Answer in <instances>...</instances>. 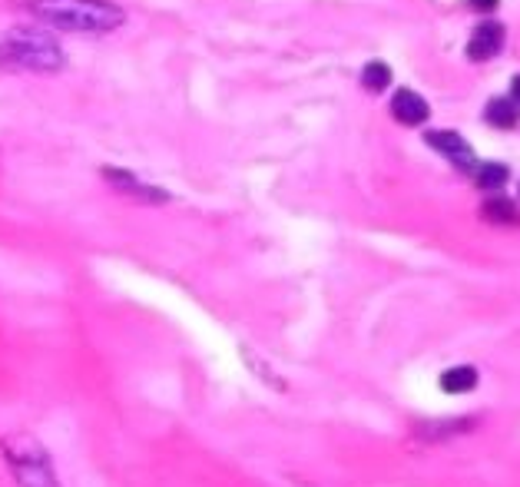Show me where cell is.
Returning a JSON list of instances; mask_svg holds the SVG:
<instances>
[{
	"mask_svg": "<svg viewBox=\"0 0 520 487\" xmlns=\"http://www.w3.org/2000/svg\"><path fill=\"white\" fill-rule=\"evenodd\" d=\"M30 14L53 30L70 34H110L123 27L126 14L110 0H30Z\"/></svg>",
	"mask_w": 520,
	"mask_h": 487,
	"instance_id": "obj_1",
	"label": "cell"
},
{
	"mask_svg": "<svg viewBox=\"0 0 520 487\" xmlns=\"http://www.w3.org/2000/svg\"><path fill=\"white\" fill-rule=\"evenodd\" d=\"M67 67L60 40L44 27H14L0 40V70L7 73H57Z\"/></svg>",
	"mask_w": 520,
	"mask_h": 487,
	"instance_id": "obj_2",
	"label": "cell"
},
{
	"mask_svg": "<svg viewBox=\"0 0 520 487\" xmlns=\"http://www.w3.org/2000/svg\"><path fill=\"white\" fill-rule=\"evenodd\" d=\"M0 454H4L10 478H14L17 487H60L50 451L34 434H24V431L7 434V438L0 441Z\"/></svg>",
	"mask_w": 520,
	"mask_h": 487,
	"instance_id": "obj_3",
	"label": "cell"
},
{
	"mask_svg": "<svg viewBox=\"0 0 520 487\" xmlns=\"http://www.w3.org/2000/svg\"><path fill=\"white\" fill-rule=\"evenodd\" d=\"M103 179L116 189V193L130 196V199H136V203H166L163 189L143 183V179H136L133 173H126V169H110V166H106L103 169Z\"/></svg>",
	"mask_w": 520,
	"mask_h": 487,
	"instance_id": "obj_4",
	"label": "cell"
},
{
	"mask_svg": "<svg viewBox=\"0 0 520 487\" xmlns=\"http://www.w3.org/2000/svg\"><path fill=\"white\" fill-rule=\"evenodd\" d=\"M504 47V24H497V20H484V24L474 27V34L468 40V57L471 60H491L501 54Z\"/></svg>",
	"mask_w": 520,
	"mask_h": 487,
	"instance_id": "obj_5",
	"label": "cell"
},
{
	"mask_svg": "<svg viewBox=\"0 0 520 487\" xmlns=\"http://www.w3.org/2000/svg\"><path fill=\"white\" fill-rule=\"evenodd\" d=\"M428 113H431L428 100L415 90H398L395 97H391V116H395L401 126H421L428 120Z\"/></svg>",
	"mask_w": 520,
	"mask_h": 487,
	"instance_id": "obj_6",
	"label": "cell"
},
{
	"mask_svg": "<svg viewBox=\"0 0 520 487\" xmlns=\"http://www.w3.org/2000/svg\"><path fill=\"white\" fill-rule=\"evenodd\" d=\"M424 140H428V146H434V150L448 153L458 166L474 169V153H471V146L464 143L461 133H454V130H434V133L424 136Z\"/></svg>",
	"mask_w": 520,
	"mask_h": 487,
	"instance_id": "obj_7",
	"label": "cell"
},
{
	"mask_svg": "<svg viewBox=\"0 0 520 487\" xmlns=\"http://www.w3.org/2000/svg\"><path fill=\"white\" fill-rule=\"evenodd\" d=\"M474 385H477V372L471 365L448 368V372L441 375V388L448 391V395H464V391H471Z\"/></svg>",
	"mask_w": 520,
	"mask_h": 487,
	"instance_id": "obj_8",
	"label": "cell"
},
{
	"mask_svg": "<svg viewBox=\"0 0 520 487\" xmlns=\"http://www.w3.org/2000/svg\"><path fill=\"white\" fill-rule=\"evenodd\" d=\"M362 83H365V90L371 93H381L391 83V70H388V63H381V60H371L368 67L362 70Z\"/></svg>",
	"mask_w": 520,
	"mask_h": 487,
	"instance_id": "obj_9",
	"label": "cell"
},
{
	"mask_svg": "<svg viewBox=\"0 0 520 487\" xmlns=\"http://www.w3.org/2000/svg\"><path fill=\"white\" fill-rule=\"evenodd\" d=\"M487 120H491L494 126H501V130H511V126H517V103L494 100L491 107H487Z\"/></svg>",
	"mask_w": 520,
	"mask_h": 487,
	"instance_id": "obj_10",
	"label": "cell"
},
{
	"mask_svg": "<svg viewBox=\"0 0 520 487\" xmlns=\"http://www.w3.org/2000/svg\"><path fill=\"white\" fill-rule=\"evenodd\" d=\"M474 176H477V186H484V189H497V186H504L507 183V166L501 163H484V166H474Z\"/></svg>",
	"mask_w": 520,
	"mask_h": 487,
	"instance_id": "obj_11",
	"label": "cell"
},
{
	"mask_svg": "<svg viewBox=\"0 0 520 487\" xmlns=\"http://www.w3.org/2000/svg\"><path fill=\"white\" fill-rule=\"evenodd\" d=\"M484 219H491V222H504V226H514L517 222V209L507 203V199H491V203H484Z\"/></svg>",
	"mask_w": 520,
	"mask_h": 487,
	"instance_id": "obj_12",
	"label": "cell"
},
{
	"mask_svg": "<svg viewBox=\"0 0 520 487\" xmlns=\"http://www.w3.org/2000/svg\"><path fill=\"white\" fill-rule=\"evenodd\" d=\"M468 7H474V10H494L497 0H468Z\"/></svg>",
	"mask_w": 520,
	"mask_h": 487,
	"instance_id": "obj_13",
	"label": "cell"
},
{
	"mask_svg": "<svg viewBox=\"0 0 520 487\" xmlns=\"http://www.w3.org/2000/svg\"><path fill=\"white\" fill-rule=\"evenodd\" d=\"M511 93H514V100L520 103V77H514V87H511Z\"/></svg>",
	"mask_w": 520,
	"mask_h": 487,
	"instance_id": "obj_14",
	"label": "cell"
}]
</instances>
